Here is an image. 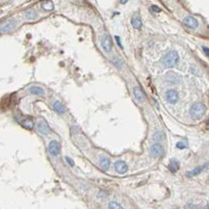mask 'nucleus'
<instances>
[{
  "label": "nucleus",
  "instance_id": "f3484780",
  "mask_svg": "<svg viewBox=\"0 0 209 209\" xmlns=\"http://www.w3.org/2000/svg\"><path fill=\"white\" fill-rule=\"evenodd\" d=\"M53 109L59 114H64L66 112V108L65 106L60 102V101H55L53 103Z\"/></svg>",
  "mask_w": 209,
  "mask_h": 209
},
{
  "label": "nucleus",
  "instance_id": "7ed1b4c3",
  "mask_svg": "<svg viewBox=\"0 0 209 209\" xmlns=\"http://www.w3.org/2000/svg\"><path fill=\"white\" fill-rule=\"evenodd\" d=\"M164 154V148L160 144H153L150 147V155L154 158H159Z\"/></svg>",
  "mask_w": 209,
  "mask_h": 209
},
{
  "label": "nucleus",
  "instance_id": "aec40b11",
  "mask_svg": "<svg viewBox=\"0 0 209 209\" xmlns=\"http://www.w3.org/2000/svg\"><path fill=\"white\" fill-rule=\"evenodd\" d=\"M169 169L172 173H177L179 170V163L177 160H173L171 161V163L169 164Z\"/></svg>",
  "mask_w": 209,
  "mask_h": 209
},
{
  "label": "nucleus",
  "instance_id": "4be33fe9",
  "mask_svg": "<svg viewBox=\"0 0 209 209\" xmlns=\"http://www.w3.org/2000/svg\"><path fill=\"white\" fill-rule=\"evenodd\" d=\"M25 17L28 19H35L37 17V12L35 10H28L25 12Z\"/></svg>",
  "mask_w": 209,
  "mask_h": 209
},
{
  "label": "nucleus",
  "instance_id": "bb28decb",
  "mask_svg": "<svg viewBox=\"0 0 209 209\" xmlns=\"http://www.w3.org/2000/svg\"><path fill=\"white\" fill-rule=\"evenodd\" d=\"M150 9H151L152 12H154V13H159L160 11H161V9H160L159 7L155 6V5H152V6L150 7Z\"/></svg>",
  "mask_w": 209,
  "mask_h": 209
},
{
  "label": "nucleus",
  "instance_id": "a211bd4d",
  "mask_svg": "<svg viewBox=\"0 0 209 209\" xmlns=\"http://www.w3.org/2000/svg\"><path fill=\"white\" fill-rule=\"evenodd\" d=\"M131 24H132V26H133L135 29H141V27L143 25L141 18L139 17H137V16H134L133 17H132V19H131Z\"/></svg>",
  "mask_w": 209,
  "mask_h": 209
},
{
  "label": "nucleus",
  "instance_id": "f8f14e48",
  "mask_svg": "<svg viewBox=\"0 0 209 209\" xmlns=\"http://www.w3.org/2000/svg\"><path fill=\"white\" fill-rule=\"evenodd\" d=\"M183 22H184V24L187 27H189L191 29H196L197 26H199V22H197V20L195 17H190V16L189 17H186L184 18V20H183Z\"/></svg>",
  "mask_w": 209,
  "mask_h": 209
},
{
  "label": "nucleus",
  "instance_id": "6ab92c4d",
  "mask_svg": "<svg viewBox=\"0 0 209 209\" xmlns=\"http://www.w3.org/2000/svg\"><path fill=\"white\" fill-rule=\"evenodd\" d=\"M153 140L155 142H158V143H163L166 141V137H165L164 133L161 131H158V132H155L154 135H153Z\"/></svg>",
  "mask_w": 209,
  "mask_h": 209
},
{
  "label": "nucleus",
  "instance_id": "1a4fd4ad",
  "mask_svg": "<svg viewBox=\"0 0 209 209\" xmlns=\"http://www.w3.org/2000/svg\"><path fill=\"white\" fill-rule=\"evenodd\" d=\"M37 129L40 133L43 134V135H47L50 132V128L47 124V123L45 119H41L40 122L37 124Z\"/></svg>",
  "mask_w": 209,
  "mask_h": 209
},
{
  "label": "nucleus",
  "instance_id": "c756f323",
  "mask_svg": "<svg viewBox=\"0 0 209 209\" xmlns=\"http://www.w3.org/2000/svg\"><path fill=\"white\" fill-rule=\"evenodd\" d=\"M202 49H203V51L205 52V55H206V56H208V55H209V52H208V47H206V46H202Z\"/></svg>",
  "mask_w": 209,
  "mask_h": 209
},
{
  "label": "nucleus",
  "instance_id": "423d86ee",
  "mask_svg": "<svg viewBox=\"0 0 209 209\" xmlns=\"http://www.w3.org/2000/svg\"><path fill=\"white\" fill-rule=\"evenodd\" d=\"M17 122L22 125L23 127L27 128V129H32L34 127V122L33 119L29 117H20V118H17Z\"/></svg>",
  "mask_w": 209,
  "mask_h": 209
},
{
  "label": "nucleus",
  "instance_id": "f257e3e1",
  "mask_svg": "<svg viewBox=\"0 0 209 209\" xmlns=\"http://www.w3.org/2000/svg\"><path fill=\"white\" fill-rule=\"evenodd\" d=\"M179 59V56L177 51L172 50L169 51L162 59V63L165 68H173L175 65L177 64Z\"/></svg>",
  "mask_w": 209,
  "mask_h": 209
},
{
  "label": "nucleus",
  "instance_id": "ddd939ff",
  "mask_svg": "<svg viewBox=\"0 0 209 209\" xmlns=\"http://www.w3.org/2000/svg\"><path fill=\"white\" fill-rule=\"evenodd\" d=\"M115 168H116L117 172H119V173H125L127 172V170H128L126 163L124 161H123V160L117 161L116 164H115Z\"/></svg>",
  "mask_w": 209,
  "mask_h": 209
},
{
  "label": "nucleus",
  "instance_id": "f03ea898",
  "mask_svg": "<svg viewBox=\"0 0 209 209\" xmlns=\"http://www.w3.org/2000/svg\"><path fill=\"white\" fill-rule=\"evenodd\" d=\"M205 105L203 103H195L190 109V116L193 119H200L205 114Z\"/></svg>",
  "mask_w": 209,
  "mask_h": 209
},
{
  "label": "nucleus",
  "instance_id": "393cba45",
  "mask_svg": "<svg viewBox=\"0 0 209 209\" xmlns=\"http://www.w3.org/2000/svg\"><path fill=\"white\" fill-rule=\"evenodd\" d=\"M109 208H116V209H119V208H123L122 205L119 203L116 202H111L109 203Z\"/></svg>",
  "mask_w": 209,
  "mask_h": 209
},
{
  "label": "nucleus",
  "instance_id": "0eeeda50",
  "mask_svg": "<svg viewBox=\"0 0 209 209\" xmlns=\"http://www.w3.org/2000/svg\"><path fill=\"white\" fill-rule=\"evenodd\" d=\"M60 149H61V147H60V144L57 142V141H51L48 145V151L51 155L53 156H57L59 153H60Z\"/></svg>",
  "mask_w": 209,
  "mask_h": 209
},
{
  "label": "nucleus",
  "instance_id": "4468645a",
  "mask_svg": "<svg viewBox=\"0 0 209 209\" xmlns=\"http://www.w3.org/2000/svg\"><path fill=\"white\" fill-rule=\"evenodd\" d=\"M206 167H207V163H206V164H204V165H202V166L197 167V168H196V169H194L193 171L188 172V173H187V174H186V175H187V177H196V175H197V174L202 173V171H204V170L206 169Z\"/></svg>",
  "mask_w": 209,
  "mask_h": 209
},
{
  "label": "nucleus",
  "instance_id": "7c9ffc66",
  "mask_svg": "<svg viewBox=\"0 0 209 209\" xmlns=\"http://www.w3.org/2000/svg\"><path fill=\"white\" fill-rule=\"evenodd\" d=\"M119 1H120V3H122V4H125L128 0H119Z\"/></svg>",
  "mask_w": 209,
  "mask_h": 209
},
{
  "label": "nucleus",
  "instance_id": "b1692460",
  "mask_svg": "<svg viewBox=\"0 0 209 209\" xmlns=\"http://www.w3.org/2000/svg\"><path fill=\"white\" fill-rule=\"evenodd\" d=\"M191 72L193 73V74H195V75H202V70L197 67V66H195V65H192L191 66Z\"/></svg>",
  "mask_w": 209,
  "mask_h": 209
},
{
  "label": "nucleus",
  "instance_id": "6e6552de",
  "mask_svg": "<svg viewBox=\"0 0 209 209\" xmlns=\"http://www.w3.org/2000/svg\"><path fill=\"white\" fill-rule=\"evenodd\" d=\"M17 26V21L15 19H10L7 22H5L3 25L0 26V32L1 33H7L12 31Z\"/></svg>",
  "mask_w": 209,
  "mask_h": 209
},
{
  "label": "nucleus",
  "instance_id": "2eb2a0df",
  "mask_svg": "<svg viewBox=\"0 0 209 209\" xmlns=\"http://www.w3.org/2000/svg\"><path fill=\"white\" fill-rule=\"evenodd\" d=\"M29 92L33 95H37L40 96H43L45 95V91H43L42 88L38 87V86H32L29 88Z\"/></svg>",
  "mask_w": 209,
  "mask_h": 209
},
{
  "label": "nucleus",
  "instance_id": "c85d7f7f",
  "mask_svg": "<svg viewBox=\"0 0 209 209\" xmlns=\"http://www.w3.org/2000/svg\"><path fill=\"white\" fill-rule=\"evenodd\" d=\"M115 39H116V41H117V43L119 46V47H122V48H123V45H122V41H120V39H119L118 36H116Z\"/></svg>",
  "mask_w": 209,
  "mask_h": 209
},
{
  "label": "nucleus",
  "instance_id": "39448f33",
  "mask_svg": "<svg viewBox=\"0 0 209 209\" xmlns=\"http://www.w3.org/2000/svg\"><path fill=\"white\" fill-rule=\"evenodd\" d=\"M101 46L102 48L106 51V52H110L113 48V45H112V40L110 38L109 35L105 34L102 38H101Z\"/></svg>",
  "mask_w": 209,
  "mask_h": 209
},
{
  "label": "nucleus",
  "instance_id": "5701e85b",
  "mask_svg": "<svg viewBox=\"0 0 209 209\" xmlns=\"http://www.w3.org/2000/svg\"><path fill=\"white\" fill-rule=\"evenodd\" d=\"M112 62H113V64L116 66L117 68H119V69H122L123 67H124V61L120 59V58H118V57H114L113 58V60H112Z\"/></svg>",
  "mask_w": 209,
  "mask_h": 209
},
{
  "label": "nucleus",
  "instance_id": "dca6fc26",
  "mask_svg": "<svg viewBox=\"0 0 209 209\" xmlns=\"http://www.w3.org/2000/svg\"><path fill=\"white\" fill-rule=\"evenodd\" d=\"M100 165L103 171H107L110 168V165H111V161L107 157H102L100 161Z\"/></svg>",
  "mask_w": 209,
  "mask_h": 209
},
{
  "label": "nucleus",
  "instance_id": "9d476101",
  "mask_svg": "<svg viewBox=\"0 0 209 209\" xmlns=\"http://www.w3.org/2000/svg\"><path fill=\"white\" fill-rule=\"evenodd\" d=\"M133 94H134V95H135V98L138 100V101H140V102H144L145 100H146V98H147V95H146V94H145V92L143 91L140 87H134L133 88Z\"/></svg>",
  "mask_w": 209,
  "mask_h": 209
},
{
  "label": "nucleus",
  "instance_id": "20e7f679",
  "mask_svg": "<svg viewBox=\"0 0 209 209\" xmlns=\"http://www.w3.org/2000/svg\"><path fill=\"white\" fill-rule=\"evenodd\" d=\"M178 98H179V95H178V93L173 90V89H171V90H168L167 93H166V100L169 103L171 104H175L177 101H178Z\"/></svg>",
  "mask_w": 209,
  "mask_h": 209
},
{
  "label": "nucleus",
  "instance_id": "412c9836",
  "mask_svg": "<svg viewBox=\"0 0 209 209\" xmlns=\"http://www.w3.org/2000/svg\"><path fill=\"white\" fill-rule=\"evenodd\" d=\"M41 8L45 11H52L54 9V5L50 0H46L41 3Z\"/></svg>",
  "mask_w": 209,
  "mask_h": 209
},
{
  "label": "nucleus",
  "instance_id": "9b49d317",
  "mask_svg": "<svg viewBox=\"0 0 209 209\" xmlns=\"http://www.w3.org/2000/svg\"><path fill=\"white\" fill-rule=\"evenodd\" d=\"M166 79L170 82V83H173V84H178L181 81V76L177 73V72H173L170 71L167 73L166 75Z\"/></svg>",
  "mask_w": 209,
  "mask_h": 209
},
{
  "label": "nucleus",
  "instance_id": "a878e982",
  "mask_svg": "<svg viewBox=\"0 0 209 209\" xmlns=\"http://www.w3.org/2000/svg\"><path fill=\"white\" fill-rule=\"evenodd\" d=\"M177 148H179V149H184V148H186L185 143H183V142H178L177 144Z\"/></svg>",
  "mask_w": 209,
  "mask_h": 209
},
{
  "label": "nucleus",
  "instance_id": "cd10ccee",
  "mask_svg": "<svg viewBox=\"0 0 209 209\" xmlns=\"http://www.w3.org/2000/svg\"><path fill=\"white\" fill-rule=\"evenodd\" d=\"M66 160L68 161V163L70 165V166H74V162H73V160H72L71 158H70V157H66Z\"/></svg>",
  "mask_w": 209,
  "mask_h": 209
}]
</instances>
